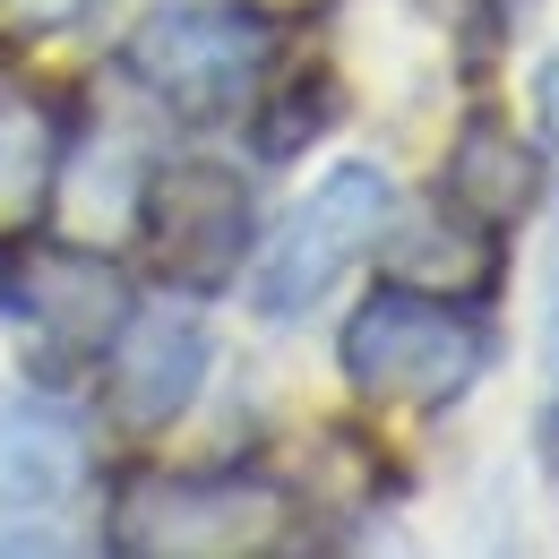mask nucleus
<instances>
[{
    "instance_id": "nucleus-1",
    "label": "nucleus",
    "mask_w": 559,
    "mask_h": 559,
    "mask_svg": "<svg viewBox=\"0 0 559 559\" xmlns=\"http://www.w3.org/2000/svg\"><path fill=\"white\" fill-rule=\"evenodd\" d=\"M353 396L388 405V414H439L456 405L490 361V336L474 328V301H439L414 284H379L336 336Z\"/></svg>"
},
{
    "instance_id": "nucleus-2",
    "label": "nucleus",
    "mask_w": 559,
    "mask_h": 559,
    "mask_svg": "<svg viewBox=\"0 0 559 559\" xmlns=\"http://www.w3.org/2000/svg\"><path fill=\"white\" fill-rule=\"evenodd\" d=\"M267 61H276V35L241 0H164L121 44V70L181 121H224L233 104H250Z\"/></svg>"
},
{
    "instance_id": "nucleus-3",
    "label": "nucleus",
    "mask_w": 559,
    "mask_h": 559,
    "mask_svg": "<svg viewBox=\"0 0 559 559\" xmlns=\"http://www.w3.org/2000/svg\"><path fill=\"white\" fill-rule=\"evenodd\" d=\"M293 499L250 474H139L112 490L104 543L130 559H241L276 551Z\"/></svg>"
},
{
    "instance_id": "nucleus-4",
    "label": "nucleus",
    "mask_w": 559,
    "mask_h": 559,
    "mask_svg": "<svg viewBox=\"0 0 559 559\" xmlns=\"http://www.w3.org/2000/svg\"><path fill=\"white\" fill-rule=\"evenodd\" d=\"M130 276L121 259L61 241V233H17L0 241V319L44 353V361H104V345L121 336L130 319Z\"/></svg>"
},
{
    "instance_id": "nucleus-5",
    "label": "nucleus",
    "mask_w": 559,
    "mask_h": 559,
    "mask_svg": "<svg viewBox=\"0 0 559 559\" xmlns=\"http://www.w3.org/2000/svg\"><path fill=\"white\" fill-rule=\"evenodd\" d=\"M139 241L173 293H224L250 267V181L215 155L155 164L139 190Z\"/></svg>"
},
{
    "instance_id": "nucleus-6",
    "label": "nucleus",
    "mask_w": 559,
    "mask_h": 559,
    "mask_svg": "<svg viewBox=\"0 0 559 559\" xmlns=\"http://www.w3.org/2000/svg\"><path fill=\"white\" fill-rule=\"evenodd\" d=\"M396 215V190L379 164H336L301 207L284 215V233L259 250V276H250V301L267 319H301L319 310V293H336L353 259L379 241V224Z\"/></svg>"
},
{
    "instance_id": "nucleus-7",
    "label": "nucleus",
    "mask_w": 559,
    "mask_h": 559,
    "mask_svg": "<svg viewBox=\"0 0 559 559\" xmlns=\"http://www.w3.org/2000/svg\"><path fill=\"white\" fill-rule=\"evenodd\" d=\"M207 379V328L190 310H130L121 336L104 345V405L130 439H155L190 414Z\"/></svg>"
},
{
    "instance_id": "nucleus-8",
    "label": "nucleus",
    "mask_w": 559,
    "mask_h": 559,
    "mask_svg": "<svg viewBox=\"0 0 559 559\" xmlns=\"http://www.w3.org/2000/svg\"><path fill=\"white\" fill-rule=\"evenodd\" d=\"M388 284H414V293H439V301H490L499 293V233L439 199L405 233H388Z\"/></svg>"
},
{
    "instance_id": "nucleus-9",
    "label": "nucleus",
    "mask_w": 559,
    "mask_h": 559,
    "mask_svg": "<svg viewBox=\"0 0 559 559\" xmlns=\"http://www.w3.org/2000/svg\"><path fill=\"white\" fill-rule=\"evenodd\" d=\"M86 483V430L61 405L0 414V516H52Z\"/></svg>"
},
{
    "instance_id": "nucleus-10",
    "label": "nucleus",
    "mask_w": 559,
    "mask_h": 559,
    "mask_svg": "<svg viewBox=\"0 0 559 559\" xmlns=\"http://www.w3.org/2000/svg\"><path fill=\"white\" fill-rule=\"evenodd\" d=\"M534 199H543V155L499 112H474L456 130V146H448V207H465L474 224L508 233L516 215H534Z\"/></svg>"
},
{
    "instance_id": "nucleus-11",
    "label": "nucleus",
    "mask_w": 559,
    "mask_h": 559,
    "mask_svg": "<svg viewBox=\"0 0 559 559\" xmlns=\"http://www.w3.org/2000/svg\"><path fill=\"white\" fill-rule=\"evenodd\" d=\"M61 121L35 104V95H9L0 104V241L35 233L52 190H61Z\"/></svg>"
},
{
    "instance_id": "nucleus-12",
    "label": "nucleus",
    "mask_w": 559,
    "mask_h": 559,
    "mask_svg": "<svg viewBox=\"0 0 559 559\" xmlns=\"http://www.w3.org/2000/svg\"><path fill=\"white\" fill-rule=\"evenodd\" d=\"M250 112H259V155H267V164H284V155H301V146L336 121V78H328V70H301V78L276 95V112H267L259 95H250Z\"/></svg>"
},
{
    "instance_id": "nucleus-13",
    "label": "nucleus",
    "mask_w": 559,
    "mask_h": 559,
    "mask_svg": "<svg viewBox=\"0 0 559 559\" xmlns=\"http://www.w3.org/2000/svg\"><path fill=\"white\" fill-rule=\"evenodd\" d=\"M95 0H0V35H17V44H35V35H61L78 26Z\"/></svg>"
},
{
    "instance_id": "nucleus-14",
    "label": "nucleus",
    "mask_w": 559,
    "mask_h": 559,
    "mask_svg": "<svg viewBox=\"0 0 559 559\" xmlns=\"http://www.w3.org/2000/svg\"><path fill=\"white\" fill-rule=\"evenodd\" d=\"M439 35H465V44H490L499 35V0H414Z\"/></svg>"
},
{
    "instance_id": "nucleus-15",
    "label": "nucleus",
    "mask_w": 559,
    "mask_h": 559,
    "mask_svg": "<svg viewBox=\"0 0 559 559\" xmlns=\"http://www.w3.org/2000/svg\"><path fill=\"white\" fill-rule=\"evenodd\" d=\"M534 104H543V130H551V139H559V61H551V70H543V86H534Z\"/></svg>"
},
{
    "instance_id": "nucleus-16",
    "label": "nucleus",
    "mask_w": 559,
    "mask_h": 559,
    "mask_svg": "<svg viewBox=\"0 0 559 559\" xmlns=\"http://www.w3.org/2000/svg\"><path fill=\"white\" fill-rule=\"evenodd\" d=\"M241 9H259V17H310V9H328V0H241Z\"/></svg>"
},
{
    "instance_id": "nucleus-17",
    "label": "nucleus",
    "mask_w": 559,
    "mask_h": 559,
    "mask_svg": "<svg viewBox=\"0 0 559 559\" xmlns=\"http://www.w3.org/2000/svg\"><path fill=\"white\" fill-rule=\"evenodd\" d=\"M543 465H551V483H559V405L543 414Z\"/></svg>"
},
{
    "instance_id": "nucleus-18",
    "label": "nucleus",
    "mask_w": 559,
    "mask_h": 559,
    "mask_svg": "<svg viewBox=\"0 0 559 559\" xmlns=\"http://www.w3.org/2000/svg\"><path fill=\"white\" fill-rule=\"evenodd\" d=\"M543 361H551V379H559V284H551V328H543Z\"/></svg>"
}]
</instances>
